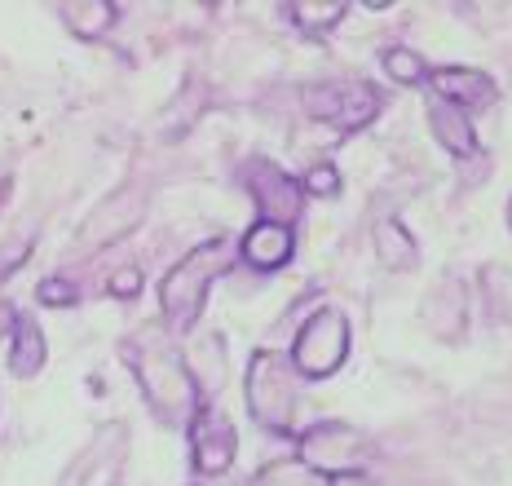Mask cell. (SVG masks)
Masks as SVG:
<instances>
[{
	"label": "cell",
	"instance_id": "obj_3",
	"mask_svg": "<svg viewBox=\"0 0 512 486\" xmlns=\"http://www.w3.org/2000/svg\"><path fill=\"white\" fill-rule=\"evenodd\" d=\"M296 376L292 363L274 350H261L248 367V411L261 429L270 433H292L296 420Z\"/></svg>",
	"mask_w": 512,
	"mask_h": 486
},
{
	"label": "cell",
	"instance_id": "obj_6",
	"mask_svg": "<svg viewBox=\"0 0 512 486\" xmlns=\"http://www.w3.org/2000/svg\"><path fill=\"white\" fill-rule=\"evenodd\" d=\"M305 111L314 120L336 124L340 133H354L376 120L380 93L367 89V84H314V89H305Z\"/></svg>",
	"mask_w": 512,
	"mask_h": 486
},
{
	"label": "cell",
	"instance_id": "obj_9",
	"mask_svg": "<svg viewBox=\"0 0 512 486\" xmlns=\"http://www.w3.org/2000/svg\"><path fill=\"white\" fill-rule=\"evenodd\" d=\"M433 98H442V102H451V107L473 115L495 102V84L473 67H442V71H433Z\"/></svg>",
	"mask_w": 512,
	"mask_h": 486
},
{
	"label": "cell",
	"instance_id": "obj_2",
	"mask_svg": "<svg viewBox=\"0 0 512 486\" xmlns=\"http://www.w3.org/2000/svg\"><path fill=\"white\" fill-rule=\"evenodd\" d=\"M230 257H234L230 239H208V243H199V248H190L186 257L164 274V283H159V314H164L168 336H181L199 323L212 279H221V274L230 270Z\"/></svg>",
	"mask_w": 512,
	"mask_h": 486
},
{
	"label": "cell",
	"instance_id": "obj_1",
	"mask_svg": "<svg viewBox=\"0 0 512 486\" xmlns=\"http://www.w3.org/2000/svg\"><path fill=\"white\" fill-rule=\"evenodd\" d=\"M124 358L133 363V376L142 385L146 403L164 425H186L199 411V385L190 376L186 358L164 332H142L124 345Z\"/></svg>",
	"mask_w": 512,
	"mask_h": 486
},
{
	"label": "cell",
	"instance_id": "obj_4",
	"mask_svg": "<svg viewBox=\"0 0 512 486\" xmlns=\"http://www.w3.org/2000/svg\"><path fill=\"white\" fill-rule=\"evenodd\" d=\"M345 354H349V323H345V314L332 310V305H323V310H314L301 323V332H296V345H292V354H287V363H292L296 376L318 380V376L340 372Z\"/></svg>",
	"mask_w": 512,
	"mask_h": 486
},
{
	"label": "cell",
	"instance_id": "obj_7",
	"mask_svg": "<svg viewBox=\"0 0 512 486\" xmlns=\"http://www.w3.org/2000/svg\"><path fill=\"white\" fill-rule=\"evenodd\" d=\"M248 195L261 221H274V226H292L305 208V186L270 160H256L248 168Z\"/></svg>",
	"mask_w": 512,
	"mask_h": 486
},
{
	"label": "cell",
	"instance_id": "obj_14",
	"mask_svg": "<svg viewBox=\"0 0 512 486\" xmlns=\"http://www.w3.org/2000/svg\"><path fill=\"white\" fill-rule=\"evenodd\" d=\"M376 252H380V261L389 270L415 266V243H411V235L398 226V221H380L376 226Z\"/></svg>",
	"mask_w": 512,
	"mask_h": 486
},
{
	"label": "cell",
	"instance_id": "obj_17",
	"mask_svg": "<svg viewBox=\"0 0 512 486\" xmlns=\"http://www.w3.org/2000/svg\"><path fill=\"white\" fill-rule=\"evenodd\" d=\"M349 5H340V0H323V5H314V0H301V5H292V18L309 31H323V27H336L340 18H345Z\"/></svg>",
	"mask_w": 512,
	"mask_h": 486
},
{
	"label": "cell",
	"instance_id": "obj_21",
	"mask_svg": "<svg viewBox=\"0 0 512 486\" xmlns=\"http://www.w3.org/2000/svg\"><path fill=\"white\" fill-rule=\"evenodd\" d=\"M40 301L45 305H71L76 301V288H71L67 279H45L40 283Z\"/></svg>",
	"mask_w": 512,
	"mask_h": 486
},
{
	"label": "cell",
	"instance_id": "obj_10",
	"mask_svg": "<svg viewBox=\"0 0 512 486\" xmlns=\"http://www.w3.org/2000/svg\"><path fill=\"white\" fill-rule=\"evenodd\" d=\"M292 248H296V235L292 226H274V221H256V226L243 235L239 252L252 270H279L292 261Z\"/></svg>",
	"mask_w": 512,
	"mask_h": 486
},
{
	"label": "cell",
	"instance_id": "obj_5",
	"mask_svg": "<svg viewBox=\"0 0 512 486\" xmlns=\"http://www.w3.org/2000/svg\"><path fill=\"white\" fill-rule=\"evenodd\" d=\"M296 460L327 482L340 478V473H362L367 469V438H362L358 429L340 425V420H323V425L301 433Z\"/></svg>",
	"mask_w": 512,
	"mask_h": 486
},
{
	"label": "cell",
	"instance_id": "obj_16",
	"mask_svg": "<svg viewBox=\"0 0 512 486\" xmlns=\"http://www.w3.org/2000/svg\"><path fill=\"white\" fill-rule=\"evenodd\" d=\"M243 486H332V482L318 478L314 469H305L301 460H283V464H270V469H261L256 478H248Z\"/></svg>",
	"mask_w": 512,
	"mask_h": 486
},
{
	"label": "cell",
	"instance_id": "obj_19",
	"mask_svg": "<svg viewBox=\"0 0 512 486\" xmlns=\"http://www.w3.org/2000/svg\"><path fill=\"white\" fill-rule=\"evenodd\" d=\"M309 195H336V186H340V177H336V168L332 164H318V168H309V177L301 182Z\"/></svg>",
	"mask_w": 512,
	"mask_h": 486
},
{
	"label": "cell",
	"instance_id": "obj_22",
	"mask_svg": "<svg viewBox=\"0 0 512 486\" xmlns=\"http://www.w3.org/2000/svg\"><path fill=\"white\" fill-rule=\"evenodd\" d=\"M111 292H115V297H137V292H142V270H137V266H124V270L111 279Z\"/></svg>",
	"mask_w": 512,
	"mask_h": 486
},
{
	"label": "cell",
	"instance_id": "obj_13",
	"mask_svg": "<svg viewBox=\"0 0 512 486\" xmlns=\"http://www.w3.org/2000/svg\"><path fill=\"white\" fill-rule=\"evenodd\" d=\"M9 336H14V341H9V372L14 376H36L40 367H45V354H49L40 323L31 319V314H18V323H14V332Z\"/></svg>",
	"mask_w": 512,
	"mask_h": 486
},
{
	"label": "cell",
	"instance_id": "obj_15",
	"mask_svg": "<svg viewBox=\"0 0 512 486\" xmlns=\"http://www.w3.org/2000/svg\"><path fill=\"white\" fill-rule=\"evenodd\" d=\"M62 14H67V27L76 31V36H84V40H98L102 31L115 23V5H106V0H84V5H67Z\"/></svg>",
	"mask_w": 512,
	"mask_h": 486
},
{
	"label": "cell",
	"instance_id": "obj_20",
	"mask_svg": "<svg viewBox=\"0 0 512 486\" xmlns=\"http://www.w3.org/2000/svg\"><path fill=\"white\" fill-rule=\"evenodd\" d=\"M27 252H31V239L27 235L23 239H9L5 248H0V274H14L27 261Z\"/></svg>",
	"mask_w": 512,
	"mask_h": 486
},
{
	"label": "cell",
	"instance_id": "obj_8",
	"mask_svg": "<svg viewBox=\"0 0 512 486\" xmlns=\"http://www.w3.org/2000/svg\"><path fill=\"white\" fill-rule=\"evenodd\" d=\"M234 451H239V438H234L230 416L217 407H199L190 416V460H195V473H204V478L226 473L234 464Z\"/></svg>",
	"mask_w": 512,
	"mask_h": 486
},
{
	"label": "cell",
	"instance_id": "obj_11",
	"mask_svg": "<svg viewBox=\"0 0 512 486\" xmlns=\"http://www.w3.org/2000/svg\"><path fill=\"white\" fill-rule=\"evenodd\" d=\"M142 208H146L142 195H133V190H120V195H111L98 208V213L89 217V226H84V239H89V243H111V239L128 235V230L142 221Z\"/></svg>",
	"mask_w": 512,
	"mask_h": 486
},
{
	"label": "cell",
	"instance_id": "obj_12",
	"mask_svg": "<svg viewBox=\"0 0 512 486\" xmlns=\"http://www.w3.org/2000/svg\"><path fill=\"white\" fill-rule=\"evenodd\" d=\"M429 124H433L437 142H442L455 160L477 155V133H473V115H468V111L451 107V102H442V98H433L429 102Z\"/></svg>",
	"mask_w": 512,
	"mask_h": 486
},
{
	"label": "cell",
	"instance_id": "obj_23",
	"mask_svg": "<svg viewBox=\"0 0 512 486\" xmlns=\"http://www.w3.org/2000/svg\"><path fill=\"white\" fill-rule=\"evenodd\" d=\"M508 221H512V208H508Z\"/></svg>",
	"mask_w": 512,
	"mask_h": 486
},
{
	"label": "cell",
	"instance_id": "obj_18",
	"mask_svg": "<svg viewBox=\"0 0 512 486\" xmlns=\"http://www.w3.org/2000/svg\"><path fill=\"white\" fill-rule=\"evenodd\" d=\"M384 71L398 84H420L429 76V67H424V58L415 54V49H389V54H384Z\"/></svg>",
	"mask_w": 512,
	"mask_h": 486
}]
</instances>
